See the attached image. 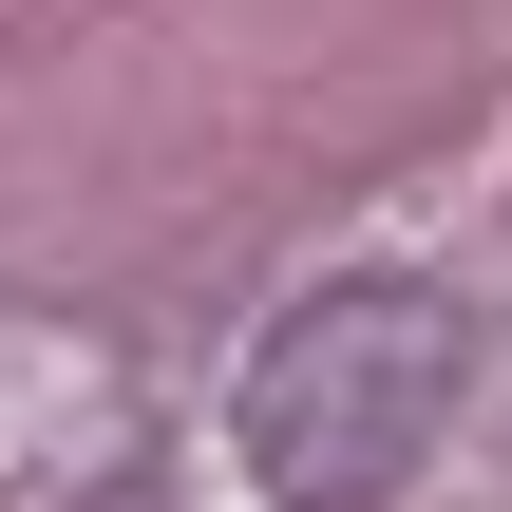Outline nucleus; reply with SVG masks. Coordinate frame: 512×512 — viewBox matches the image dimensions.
Listing matches in <instances>:
<instances>
[{
	"label": "nucleus",
	"mask_w": 512,
	"mask_h": 512,
	"mask_svg": "<svg viewBox=\"0 0 512 512\" xmlns=\"http://www.w3.org/2000/svg\"><path fill=\"white\" fill-rule=\"evenodd\" d=\"M456 380H475V323L437 285H399V266L380 285H323L247 361V475L285 512H399L418 456H437V418H456Z\"/></svg>",
	"instance_id": "obj_1"
}]
</instances>
